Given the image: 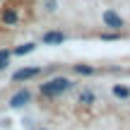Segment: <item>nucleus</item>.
I'll list each match as a JSON object with an SVG mask.
<instances>
[{"instance_id": "423d86ee", "label": "nucleus", "mask_w": 130, "mask_h": 130, "mask_svg": "<svg viewBox=\"0 0 130 130\" xmlns=\"http://www.w3.org/2000/svg\"><path fill=\"white\" fill-rule=\"evenodd\" d=\"M3 22H5V24H14V22H17V12H14L12 7L3 10Z\"/></svg>"}, {"instance_id": "7ed1b4c3", "label": "nucleus", "mask_w": 130, "mask_h": 130, "mask_svg": "<svg viewBox=\"0 0 130 130\" xmlns=\"http://www.w3.org/2000/svg\"><path fill=\"white\" fill-rule=\"evenodd\" d=\"M104 24L111 27V29H121L123 27V17H121V14H116L113 10H106V12H104Z\"/></svg>"}, {"instance_id": "f03ea898", "label": "nucleus", "mask_w": 130, "mask_h": 130, "mask_svg": "<svg viewBox=\"0 0 130 130\" xmlns=\"http://www.w3.org/2000/svg\"><path fill=\"white\" fill-rule=\"evenodd\" d=\"M29 99H31V92H29V89H19V92L12 94V99H10V108H22L24 104H29Z\"/></svg>"}, {"instance_id": "9b49d317", "label": "nucleus", "mask_w": 130, "mask_h": 130, "mask_svg": "<svg viewBox=\"0 0 130 130\" xmlns=\"http://www.w3.org/2000/svg\"><path fill=\"white\" fill-rule=\"evenodd\" d=\"M75 72H79V75H92L94 68H89V65H75Z\"/></svg>"}, {"instance_id": "0eeeda50", "label": "nucleus", "mask_w": 130, "mask_h": 130, "mask_svg": "<svg viewBox=\"0 0 130 130\" xmlns=\"http://www.w3.org/2000/svg\"><path fill=\"white\" fill-rule=\"evenodd\" d=\"M113 94H116L118 99H128L130 96V89L123 87V84H116V87H113Z\"/></svg>"}, {"instance_id": "39448f33", "label": "nucleus", "mask_w": 130, "mask_h": 130, "mask_svg": "<svg viewBox=\"0 0 130 130\" xmlns=\"http://www.w3.org/2000/svg\"><path fill=\"white\" fill-rule=\"evenodd\" d=\"M63 41H65V34L63 31H46V34H43V43H46V46L63 43Z\"/></svg>"}, {"instance_id": "20e7f679", "label": "nucleus", "mask_w": 130, "mask_h": 130, "mask_svg": "<svg viewBox=\"0 0 130 130\" xmlns=\"http://www.w3.org/2000/svg\"><path fill=\"white\" fill-rule=\"evenodd\" d=\"M39 72H41L39 68H22V70H17V72L12 75V79H14V82H24V79H31V77H36Z\"/></svg>"}, {"instance_id": "1a4fd4ad", "label": "nucleus", "mask_w": 130, "mask_h": 130, "mask_svg": "<svg viewBox=\"0 0 130 130\" xmlns=\"http://www.w3.org/2000/svg\"><path fill=\"white\" fill-rule=\"evenodd\" d=\"M31 51H34V43H24L14 51V56H24V53H31Z\"/></svg>"}, {"instance_id": "f257e3e1", "label": "nucleus", "mask_w": 130, "mask_h": 130, "mask_svg": "<svg viewBox=\"0 0 130 130\" xmlns=\"http://www.w3.org/2000/svg\"><path fill=\"white\" fill-rule=\"evenodd\" d=\"M70 87H72V82H70L68 77H53V79H48V82L41 84V94L43 96H60Z\"/></svg>"}, {"instance_id": "6e6552de", "label": "nucleus", "mask_w": 130, "mask_h": 130, "mask_svg": "<svg viewBox=\"0 0 130 130\" xmlns=\"http://www.w3.org/2000/svg\"><path fill=\"white\" fill-rule=\"evenodd\" d=\"M94 101V94L89 92V89H84L82 94H79V104H92Z\"/></svg>"}, {"instance_id": "9d476101", "label": "nucleus", "mask_w": 130, "mask_h": 130, "mask_svg": "<svg viewBox=\"0 0 130 130\" xmlns=\"http://www.w3.org/2000/svg\"><path fill=\"white\" fill-rule=\"evenodd\" d=\"M10 63V51H0V70H5Z\"/></svg>"}]
</instances>
